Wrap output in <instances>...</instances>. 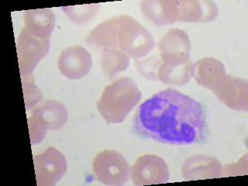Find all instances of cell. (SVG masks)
Masks as SVG:
<instances>
[{"instance_id": "cell-10", "label": "cell", "mask_w": 248, "mask_h": 186, "mask_svg": "<svg viewBox=\"0 0 248 186\" xmlns=\"http://www.w3.org/2000/svg\"><path fill=\"white\" fill-rule=\"evenodd\" d=\"M212 91L228 108L248 112V82L246 79L224 74L217 80Z\"/></svg>"}, {"instance_id": "cell-6", "label": "cell", "mask_w": 248, "mask_h": 186, "mask_svg": "<svg viewBox=\"0 0 248 186\" xmlns=\"http://www.w3.org/2000/svg\"><path fill=\"white\" fill-rule=\"evenodd\" d=\"M50 38L35 37L23 27L16 44L19 72L23 76H31L39 62L48 54Z\"/></svg>"}, {"instance_id": "cell-4", "label": "cell", "mask_w": 248, "mask_h": 186, "mask_svg": "<svg viewBox=\"0 0 248 186\" xmlns=\"http://www.w3.org/2000/svg\"><path fill=\"white\" fill-rule=\"evenodd\" d=\"M68 111L60 102L49 99L39 105L28 119L31 143H41L47 130L60 129L68 120Z\"/></svg>"}, {"instance_id": "cell-2", "label": "cell", "mask_w": 248, "mask_h": 186, "mask_svg": "<svg viewBox=\"0 0 248 186\" xmlns=\"http://www.w3.org/2000/svg\"><path fill=\"white\" fill-rule=\"evenodd\" d=\"M141 97V92L133 78H121L105 88L97 102V109L108 124H121Z\"/></svg>"}, {"instance_id": "cell-9", "label": "cell", "mask_w": 248, "mask_h": 186, "mask_svg": "<svg viewBox=\"0 0 248 186\" xmlns=\"http://www.w3.org/2000/svg\"><path fill=\"white\" fill-rule=\"evenodd\" d=\"M192 45L186 31L169 30L158 43L159 56L164 64L178 65L189 61Z\"/></svg>"}, {"instance_id": "cell-5", "label": "cell", "mask_w": 248, "mask_h": 186, "mask_svg": "<svg viewBox=\"0 0 248 186\" xmlns=\"http://www.w3.org/2000/svg\"><path fill=\"white\" fill-rule=\"evenodd\" d=\"M93 170L98 182L106 186H121L130 178V166L121 154L106 150L96 155Z\"/></svg>"}, {"instance_id": "cell-13", "label": "cell", "mask_w": 248, "mask_h": 186, "mask_svg": "<svg viewBox=\"0 0 248 186\" xmlns=\"http://www.w3.org/2000/svg\"><path fill=\"white\" fill-rule=\"evenodd\" d=\"M143 15L158 27L178 21V0H146L140 3Z\"/></svg>"}, {"instance_id": "cell-19", "label": "cell", "mask_w": 248, "mask_h": 186, "mask_svg": "<svg viewBox=\"0 0 248 186\" xmlns=\"http://www.w3.org/2000/svg\"><path fill=\"white\" fill-rule=\"evenodd\" d=\"M62 10L71 21L78 25L93 20L100 10V4H89L82 6H63Z\"/></svg>"}, {"instance_id": "cell-11", "label": "cell", "mask_w": 248, "mask_h": 186, "mask_svg": "<svg viewBox=\"0 0 248 186\" xmlns=\"http://www.w3.org/2000/svg\"><path fill=\"white\" fill-rule=\"evenodd\" d=\"M93 65L92 54L81 46H71L62 50L58 59V69L68 79L78 80L85 77Z\"/></svg>"}, {"instance_id": "cell-14", "label": "cell", "mask_w": 248, "mask_h": 186, "mask_svg": "<svg viewBox=\"0 0 248 186\" xmlns=\"http://www.w3.org/2000/svg\"><path fill=\"white\" fill-rule=\"evenodd\" d=\"M178 22H210L218 15L214 2L197 0H178Z\"/></svg>"}, {"instance_id": "cell-20", "label": "cell", "mask_w": 248, "mask_h": 186, "mask_svg": "<svg viewBox=\"0 0 248 186\" xmlns=\"http://www.w3.org/2000/svg\"><path fill=\"white\" fill-rule=\"evenodd\" d=\"M21 78L25 107L29 109L36 107V105L41 102L42 94L37 85H35L34 78L32 75Z\"/></svg>"}, {"instance_id": "cell-8", "label": "cell", "mask_w": 248, "mask_h": 186, "mask_svg": "<svg viewBox=\"0 0 248 186\" xmlns=\"http://www.w3.org/2000/svg\"><path fill=\"white\" fill-rule=\"evenodd\" d=\"M130 177L134 186L165 184L169 182L170 172L164 159L155 155H145L132 165Z\"/></svg>"}, {"instance_id": "cell-16", "label": "cell", "mask_w": 248, "mask_h": 186, "mask_svg": "<svg viewBox=\"0 0 248 186\" xmlns=\"http://www.w3.org/2000/svg\"><path fill=\"white\" fill-rule=\"evenodd\" d=\"M226 74L224 64L214 58H203L193 64V78L200 86L213 90L217 80Z\"/></svg>"}, {"instance_id": "cell-17", "label": "cell", "mask_w": 248, "mask_h": 186, "mask_svg": "<svg viewBox=\"0 0 248 186\" xmlns=\"http://www.w3.org/2000/svg\"><path fill=\"white\" fill-rule=\"evenodd\" d=\"M156 76L157 80L165 85L176 86L186 85L193 78V64L190 60L178 65L161 63L157 68Z\"/></svg>"}, {"instance_id": "cell-1", "label": "cell", "mask_w": 248, "mask_h": 186, "mask_svg": "<svg viewBox=\"0 0 248 186\" xmlns=\"http://www.w3.org/2000/svg\"><path fill=\"white\" fill-rule=\"evenodd\" d=\"M132 130L139 138L165 144L202 143L207 138L206 114L196 99L167 89L140 106Z\"/></svg>"}, {"instance_id": "cell-7", "label": "cell", "mask_w": 248, "mask_h": 186, "mask_svg": "<svg viewBox=\"0 0 248 186\" xmlns=\"http://www.w3.org/2000/svg\"><path fill=\"white\" fill-rule=\"evenodd\" d=\"M37 186H54L68 170L64 155L55 147H50L33 157Z\"/></svg>"}, {"instance_id": "cell-15", "label": "cell", "mask_w": 248, "mask_h": 186, "mask_svg": "<svg viewBox=\"0 0 248 186\" xmlns=\"http://www.w3.org/2000/svg\"><path fill=\"white\" fill-rule=\"evenodd\" d=\"M23 19L24 27L30 33L40 38H50L56 22L55 14L51 9L26 10Z\"/></svg>"}, {"instance_id": "cell-12", "label": "cell", "mask_w": 248, "mask_h": 186, "mask_svg": "<svg viewBox=\"0 0 248 186\" xmlns=\"http://www.w3.org/2000/svg\"><path fill=\"white\" fill-rule=\"evenodd\" d=\"M182 173L187 181L217 178L223 174V166L216 157L209 155H194L185 161Z\"/></svg>"}, {"instance_id": "cell-18", "label": "cell", "mask_w": 248, "mask_h": 186, "mask_svg": "<svg viewBox=\"0 0 248 186\" xmlns=\"http://www.w3.org/2000/svg\"><path fill=\"white\" fill-rule=\"evenodd\" d=\"M130 57L117 49L101 50V66L108 77L112 78L120 72H125L130 66Z\"/></svg>"}, {"instance_id": "cell-3", "label": "cell", "mask_w": 248, "mask_h": 186, "mask_svg": "<svg viewBox=\"0 0 248 186\" xmlns=\"http://www.w3.org/2000/svg\"><path fill=\"white\" fill-rule=\"evenodd\" d=\"M117 28L113 49L121 50L130 58L140 59L155 48V41L148 30L128 15L116 16Z\"/></svg>"}]
</instances>
